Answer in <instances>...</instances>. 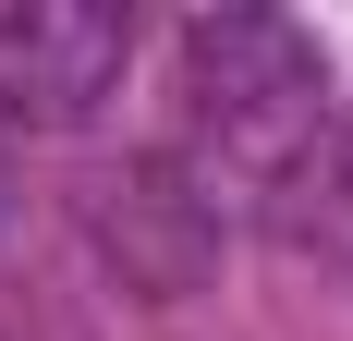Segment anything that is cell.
<instances>
[{
    "instance_id": "6da1fadb",
    "label": "cell",
    "mask_w": 353,
    "mask_h": 341,
    "mask_svg": "<svg viewBox=\"0 0 353 341\" xmlns=\"http://www.w3.org/2000/svg\"><path fill=\"white\" fill-rule=\"evenodd\" d=\"M329 146V61L292 12H244L219 0L183 25V183L195 195H281L292 170H317Z\"/></svg>"
},
{
    "instance_id": "7a4b0ae2",
    "label": "cell",
    "mask_w": 353,
    "mask_h": 341,
    "mask_svg": "<svg viewBox=\"0 0 353 341\" xmlns=\"http://www.w3.org/2000/svg\"><path fill=\"white\" fill-rule=\"evenodd\" d=\"M134 12L122 0H12L0 12V122L25 135H85L122 98Z\"/></svg>"
},
{
    "instance_id": "3957f363",
    "label": "cell",
    "mask_w": 353,
    "mask_h": 341,
    "mask_svg": "<svg viewBox=\"0 0 353 341\" xmlns=\"http://www.w3.org/2000/svg\"><path fill=\"white\" fill-rule=\"evenodd\" d=\"M85 220H98V244L122 256V269L146 280V293H195V269L219 256V207L183 183L171 159H134L110 170L98 195H85Z\"/></svg>"
},
{
    "instance_id": "277c9868",
    "label": "cell",
    "mask_w": 353,
    "mask_h": 341,
    "mask_svg": "<svg viewBox=\"0 0 353 341\" xmlns=\"http://www.w3.org/2000/svg\"><path fill=\"white\" fill-rule=\"evenodd\" d=\"M329 195H341V220H353V98L329 110Z\"/></svg>"
}]
</instances>
